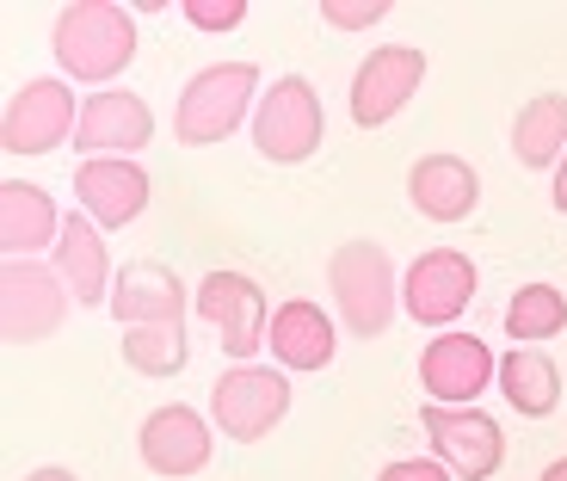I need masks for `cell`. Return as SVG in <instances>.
I'll return each instance as SVG.
<instances>
[{
	"mask_svg": "<svg viewBox=\"0 0 567 481\" xmlns=\"http://www.w3.org/2000/svg\"><path fill=\"white\" fill-rule=\"evenodd\" d=\"M420 382H425V401H439V408H475L487 396V382H499V358L487 352V340L451 327V334L425 340Z\"/></svg>",
	"mask_w": 567,
	"mask_h": 481,
	"instance_id": "12",
	"label": "cell"
},
{
	"mask_svg": "<svg viewBox=\"0 0 567 481\" xmlns=\"http://www.w3.org/2000/svg\"><path fill=\"white\" fill-rule=\"evenodd\" d=\"M475 290H482V272H475V259L463 247H425L401 272V309H408V321H425V327H439V334H451V321H463Z\"/></svg>",
	"mask_w": 567,
	"mask_h": 481,
	"instance_id": "7",
	"label": "cell"
},
{
	"mask_svg": "<svg viewBox=\"0 0 567 481\" xmlns=\"http://www.w3.org/2000/svg\"><path fill=\"white\" fill-rule=\"evenodd\" d=\"M25 481H81V475H74V469H62V463H43V469H31Z\"/></svg>",
	"mask_w": 567,
	"mask_h": 481,
	"instance_id": "28",
	"label": "cell"
},
{
	"mask_svg": "<svg viewBox=\"0 0 567 481\" xmlns=\"http://www.w3.org/2000/svg\"><path fill=\"white\" fill-rule=\"evenodd\" d=\"M254 93H259V69L254 62H210L185 81L179 112H173V136L185 149H210V142H228L241 124H254Z\"/></svg>",
	"mask_w": 567,
	"mask_h": 481,
	"instance_id": "3",
	"label": "cell"
},
{
	"mask_svg": "<svg viewBox=\"0 0 567 481\" xmlns=\"http://www.w3.org/2000/svg\"><path fill=\"white\" fill-rule=\"evenodd\" d=\"M136 457L142 469H155V475H198L210 469V420L198 408H185V401H161L136 432Z\"/></svg>",
	"mask_w": 567,
	"mask_h": 481,
	"instance_id": "14",
	"label": "cell"
},
{
	"mask_svg": "<svg viewBox=\"0 0 567 481\" xmlns=\"http://www.w3.org/2000/svg\"><path fill=\"white\" fill-rule=\"evenodd\" d=\"M420 426L432 439V457L456 481H494L499 463H506V432H499V420H487V408H439V401H425Z\"/></svg>",
	"mask_w": 567,
	"mask_h": 481,
	"instance_id": "9",
	"label": "cell"
},
{
	"mask_svg": "<svg viewBox=\"0 0 567 481\" xmlns=\"http://www.w3.org/2000/svg\"><path fill=\"white\" fill-rule=\"evenodd\" d=\"M148 142H155V112H148V100H136V93H124V86H100V93H86L81 130H74L81 161H100V155L136 161Z\"/></svg>",
	"mask_w": 567,
	"mask_h": 481,
	"instance_id": "13",
	"label": "cell"
},
{
	"mask_svg": "<svg viewBox=\"0 0 567 481\" xmlns=\"http://www.w3.org/2000/svg\"><path fill=\"white\" fill-rule=\"evenodd\" d=\"M62 223H69V216L56 211V198H50L43 185H31V180L0 185V247H7V259H38L43 247L56 254Z\"/></svg>",
	"mask_w": 567,
	"mask_h": 481,
	"instance_id": "19",
	"label": "cell"
},
{
	"mask_svg": "<svg viewBox=\"0 0 567 481\" xmlns=\"http://www.w3.org/2000/svg\"><path fill=\"white\" fill-rule=\"evenodd\" d=\"M555 211L567 216V155H561V167H555Z\"/></svg>",
	"mask_w": 567,
	"mask_h": 481,
	"instance_id": "29",
	"label": "cell"
},
{
	"mask_svg": "<svg viewBox=\"0 0 567 481\" xmlns=\"http://www.w3.org/2000/svg\"><path fill=\"white\" fill-rule=\"evenodd\" d=\"M271 358H278V370H327L333 365V352H340V327H333V315L321 309V303L309 297H290L284 309H271Z\"/></svg>",
	"mask_w": 567,
	"mask_h": 481,
	"instance_id": "18",
	"label": "cell"
},
{
	"mask_svg": "<svg viewBox=\"0 0 567 481\" xmlns=\"http://www.w3.org/2000/svg\"><path fill=\"white\" fill-rule=\"evenodd\" d=\"M499 389H506V401L518 413H530V420H549V413L561 408V370H555V358L543 352V346H512V352L499 358Z\"/></svg>",
	"mask_w": 567,
	"mask_h": 481,
	"instance_id": "22",
	"label": "cell"
},
{
	"mask_svg": "<svg viewBox=\"0 0 567 481\" xmlns=\"http://www.w3.org/2000/svg\"><path fill=\"white\" fill-rule=\"evenodd\" d=\"M62 81H112L136 62V13L117 0H69L50 31Z\"/></svg>",
	"mask_w": 567,
	"mask_h": 481,
	"instance_id": "1",
	"label": "cell"
},
{
	"mask_svg": "<svg viewBox=\"0 0 567 481\" xmlns=\"http://www.w3.org/2000/svg\"><path fill=\"white\" fill-rule=\"evenodd\" d=\"M0 321H7V340L13 346L50 340L69 321V284H62V272L43 266V259H7L0 266Z\"/></svg>",
	"mask_w": 567,
	"mask_h": 481,
	"instance_id": "10",
	"label": "cell"
},
{
	"mask_svg": "<svg viewBox=\"0 0 567 481\" xmlns=\"http://www.w3.org/2000/svg\"><path fill=\"white\" fill-rule=\"evenodd\" d=\"M512 155L525 167H561L567 155V93H537L512 117Z\"/></svg>",
	"mask_w": 567,
	"mask_h": 481,
	"instance_id": "21",
	"label": "cell"
},
{
	"mask_svg": "<svg viewBox=\"0 0 567 481\" xmlns=\"http://www.w3.org/2000/svg\"><path fill=\"white\" fill-rule=\"evenodd\" d=\"M377 481H456V475L439 463V457H401V463H389Z\"/></svg>",
	"mask_w": 567,
	"mask_h": 481,
	"instance_id": "27",
	"label": "cell"
},
{
	"mask_svg": "<svg viewBox=\"0 0 567 481\" xmlns=\"http://www.w3.org/2000/svg\"><path fill=\"white\" fill-rule=\"evenodd\" d=\"M567 327V297L555 284H518L506 303V334L512 346H543Z\"/></svg>",
	"mask_w": 567,
	"mask_h": 481,
	"instance_id": "24",
	"label": "cell"
},
{
	"mask_svg": "<svg viewBox=\"0 0 567 481\" xmlns=\"http://www.w3.org/2000/svg\"><path fill=\"white\" fill-rule=\"evenodd\" d=\"M254 149L278 167H302V161L321 155V136H327V117H321V93H315L302 74H284L259 93V112H254Z\"/></svg>",
	"mask_w": 567,
	"mask_h": 481,
	"instance_id": "4",
	"label": "cell"
},
{
	"mask_svg": "<svg viewBox=\"0 0 567 481\" xmlns=\"http://www.w3.org/2000/svg\"><path fill=\"white\" fill-rule=\"evenodd\" d=\"M408 204L425 223H468L482 204V173L463 155H420L408 173Z\"/></svg>",
	"mask_w": 567,
	"mask_h": 481,
	"instance_id": "16",
	"label": "cell"
},
{
	"mask_svg": "<svg viewBox=\"0 0 567 481\" xmlns=\"http://www.w3.org/2000/svg\"><path fill=\"white\" fill-rule=\"evenodd\" d=\"M185 19L198 31H235L247 19V0H185Z\"/></svg>",
	"mask_w": 567,
	"mask_h": 481,
	"instance_id": "26",
	"label": "cell"
},
{
	"mask_svg": "<svg viewBox=\"0 0 567 481\" xmlns=\"http://www.w3.org/2000/svg\"><path fill=\"white\" fill-rule=\"evenodd\" d=\"M50 266L62 272V284H69V297L86 303V309H100V303H112V247H105V228L93 223L86 211H74L69 223H62V240H56V259Z\"/></svg>",
	"mask_w": 567,
	"mask_h": 481,
	"instance_id": "17",
	"label": "cell"
},
{
	"mask_svg": "<svg viewBox=\"0 0 567 481\" xmlns=\"http://www.w3.org/2000/svg\"><path fill=\"white\" fill-rule=\"evenodd\" d=\"M389 19V0H321V25L333 31H364V25H383Z\"/></svg>",
	"mask_w": 567,
	"mask_h": 481,
	"instance_id": "25",
	"label": "cell"
},
{
	"mask_svg": "<svg viewBox=\"0 0 567 481\" xmlns=\"http://www.w3.org/2000/svg\"><path fill=\"white\" fill-rule=\"evenodd\" d=\"M198 321L216 327V346L228 352V365H254L259 346L271 340V309L247 272H204L198 297H192Z\"/></svg>",
	"mask_w": 567,
	"mask_h": 481,
	"instance_id": "6",
	"label": "cell"
},
{
	"mask_svg": "<svg viewBox=\"0 0 567 481\" xmlns=\"http://www.w3.org/2000/svg\"><path fill=\"white\" fill-rule=\"evenodd\" d=\"M327 284H333V309H340L346 334L358 340H383L401 309V278L395 259L383 254V240H340L327 259Z\"/></svg>",
	"mask_w": 567,
	"mask_h": 481,
	"instance_id": "2",
	"label": "cell"
},
{
	"mask_svg": "<svg viewBox=\"0 0 567 481\" xmlns=\"http://www.w3.org/2000/svg\"><path fill=\"white\" fill-rule=\"evenodd\" d=\"M74 130H81V105H74L62 74L25 81L13 100H7V117H0V142H7V155H19V161L56 155L62 142H74Z\"/></svg>",
	"mask_w": 567,
	"mask_h": 481,
	"instance_id": "8",
	"label": "cell"
},
{
	"mask_svg": "<svg viewBox=\"0 0 567 481\" xmlns=\"http://www.w3.org/2000/svg\"><path fill=\"white\" fill-rule=\"evenodd\" d=\"M425 86V50L413 43H383V50H370L352 74V124L358 130H383L408 112V100Z\"/></svg>",
	"mask_w": 567,
	"mask_h": 481,
	"instance_id": "11",
	"label": "cell"
},
{
	"mask_svg": "<svg viewBox=\"0 0 567 481\" xmlns=\"http://www.w3.org/2000/svg\"><path fill=\"white\" fill-rule=\"evenodd\" d=\"M112 315L130 327H155V321H185V284L179 272H167L161 259H130L117 266L112 284Z\"/></svg>",
	"mask_w": 567,
	"mask_h": 481,
	"instance_id": "20",
	"label": "cell"
},
{
	"mask_svg": "<svg viewBox=\"0 0 567 481\" xmlns=\"http://www.w3.org/2000/svg\"><path fill=\"white\" fill-rule=\"evenodd\" d=\"M74 204H81L105 235H112V228H130L148 211V167H142V161H117V155L81 161V167H74Z\"/></svg>",
	"mask_w": 567,
	"mask_h": 481,
	"instance_id": "15",
	"label": "cell"
},
{
	"mask_svg": "<svg viewBox=\"0 0 567 481\" xmlns=\"http://www.w3.org/2000/svg\"><path fill=\"white\" fill-rule=\"evenodd\" d=\"M290 413V377L284 370H266V365H235L216 377L210 389V420L223 439L235 444H259L271 439Z\"/></svg>",
	"mask_w": 567,
	"mask_h": 481,
	"instance_id": "5",
	"label": "cell"
},
{
	"mask_svg": "<svg viewBox=\"0 0 567 481\" xmlns=\"http://www.w3.org/2000/svg\"><path fill=\"white\" fill-rule=\"evenodd\" d=\"M537 481H567V457H555V463L549 469H543V475Z\"/></svg>",
	"mask_w": 567,
	"mask_h": 481,
	"instance_id": "30",
	"label": "cell"
},
{
	"mask_svg": "<svg viewBox=\"0 0 567 481\" xmlns=\"http://www.w3.org/2000/svg\"><path fill=\"white\" fill-rule=\"evenodd\" d=\"M124 365L136 377H179L192 365V334L185 321H155V327H130L124 334Z\"/></svg>",
	"mask_w": 567,
	"mask_h": 481,
	"instance_id": "23",
	"label": "cell"
}]
</instances>
